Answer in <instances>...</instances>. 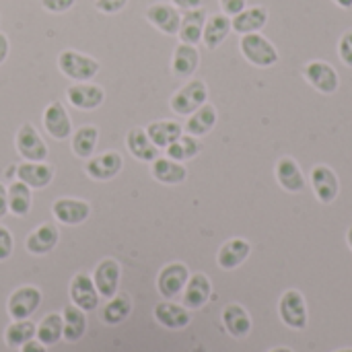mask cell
<instances>
[{"mask_svg": "<svg viewBox=\"0 0 352 352\" xmlns=\"http://www.w3.org/2000/svg\"><path fill=\"white\" fill-rule=\"evenodd\" d=\"M155 320L159 326L167 328V330H184L190 326L192 322V316H190V309H186L184 305H177V303H171V301H161L155 305V311H153Z\"/></svg>", "mask_w": 352, "mask_h": 352, "instance_id": "d6986e66", "label": "cell"}, {"mask_svg": "<svg viewBox=\"0 0 352 352\" xmlns=\"http://www.w3.org/2000/svg\"><path fill=\"white\" fill-rule=\"evenodd\" d=\"M274 175H276L278 186L289 194H299L307 186L305 173H303L301 165L297 163V159H293V157H280L276 161Z\"/></svg>", "mask_w": 352, "mask_h": 352, "instance_id": "4fadbf2b", "label": "cell"}, {"mask_svg": "<svg viewBox=\"0 0 352 352\" xmlns=\"http://www.w3.org/2000/svg\"><path fill=\"white\" fill-rule=\"evenodd\" d=\"M43 128L56 140H66L68 136H72L70 116H68L66 107L60 101H52L43 109Z\"/></svg>", "mask_w": 352, "mask_h": 352, "instance_id": "ac0fdd59", "label": "cell"}, {"mask_svg": "<svg viewBox=\"0 0 352 352\" xmlns=\"http://www.w3.org/2000/svg\"><path fill=\"white\" fill-rule=\"evenodd\" d=\"M130 314H132V299H130V295L122 293V295L107 299V305L101 311V320L107 326H118V324L126 322L130 318Z\"/></svg>", "mask_w": 352, "mask_h": 352, "instance_id": "836d02e7", "label": "cell"}, {"mask_svg": "<svg viewBox=\"0 0 352 352\" xmlns=\"http://www.w3.org/2000/svg\"><path fill=\"white\" fill-rule=\"evenodd\" d=\"M334 352H352V349H340V351H334Z\"/></svg>", "mask_w": 352, "mask_h": 352, "instance_id": "816d5d0a", "label": "cell"}, {"mask_svg": "<svg viewBox=\"0 0 352 352\" xmlns=\"http://www.w3.org/2000/svg\"><path fill=\"white\" fill-rule=\"evenodd\" d=\"M268 8L266 6H245L239 14L231 16V27L235 33L239 35H248V33H258L266 27L268 23Z\"/></svg>", "mask_w": 352, "mask_h": 352, "instance_id": "7402d4cb", "label": "cell"}, {"mask_svg": "<svg viewBox=\"0 0 352 352\" xmlns=\"http://www.w3.org/2000/svg\"><path fill=\"white\" fill-rule=\"evenodd\" d=\"M182 132H184L182 124L173 120H159V122L148 124L146 128V134L157 148H167L171 142H175L182 136Z\"/></svg>", "mask_w": 352, "mask_h": 352, "instance_id": "4dcf8cb0", "label": "cell"}, {"mask_svg": "<svg viewBox=\"0 0 352 352\" xmlns=\"http://www.w3.org/2000/svg\"><path fill=\"white\" fill-rule=\"evenodd\" d=\"M35 340H39L43 346H56L60 340H64V320H62V314H47L37 324Z\"/></svg>", "mask_w": 352, "mask_h": 352, "instance_id": "d6a6232c", "label": "cell"}, {"mask_svg": "<svg viewBox=\"0 0 352 352\" xmlns=\"http://www.w3.org/2000/svg\"><path fill=\"white\" fill-rule=\"evenodd\" d=\"M188 278H190V270L186 264H182V262L167 264L157 276V291L161 293V297L171 301L184 293Z\"/></svg>", "mask_w": 352, "mask_h": 352, "instance_id": "9c48e42d", "label": "cell"}, {"mask_svg": "<svg viewBox=\"0 0 352 352\" xmlns=\"http://www.w3.org/2000/svg\"><path fill=\"white\" fill-rule=\"evenodd\" d=\"M12 248H14V241H12L10 231L0 225V262L8 260L12 256Z\"/></svg>", "mask_w": 352, "mask_h": 352, "instance_id": "ab89813d", "label": "cell"}, {"mask_svg": "<svg viewBox=\"0 0 352 352\" xmlns=\"http://www.w3.org/2000/svg\"><path fill=\"white\" fill-rule=\"evenodd\" d=\"M309 186L322 204H332L340 194V179L330 165H316L309 173Z\"/></svg>", "mask_w": 352, "mask_h": 352, "instance_id": "52a82bcc", "label": "cell"}, {"mask_svg": "<svg viewBox=\"0 0 352 352\" xmlns=\"http://www.w3.org/2000/svg\"><path fill=\"white\" fill-rule=\"evenodd\" d=\"M268 352H293L291 349H287V346H278V349H272V351Z\"/></svg>", "mask_w": 352, "mask_h": 352, "instance_id": "f907efd6", "label": "cell"}, {"mask_svg": "<svg viewBox=\"0 0 352 352\" xmlns=\"http://www.w3.org/2000/svg\"><path fill=\"white\" fill-rule=\"evenodd\" d=\"M58 68L66 78L74 82H89L99 74L101 64L93 56L80 54L76 50H64L58 56Z\"/></svg>", "mask_w": 352, "mask_h": 352, "instance_id": "7a4b0ae2", "label": "cell"}, {"mask_svg": "<svg viewBox=\"0 0 352 352\" xmlns=\"http://www.w3.org/2000/svg\"><path fill=\"white\" fill-rule=\"evenodd\" d=\"M217 120H219L217 107H214L212 103H204L202 107H198V109L190 116V120L186 122L184 130H186L190 136L200 138V136H206V134L217 126Z\"/></svg>", "mask_w": 352, "mask_h": 352, "instance_id": "f546056e", "label": "cell"}, {"mask_svg": "<svg viewBox=\"0 0 352 352\" xmlns=\"http://www.w3.org/2000/svg\"><path fill=\"white\" fill-rule=\"evenodd\" d=\"M66 99L76 109L91 111V109H97L99 105H103L105 91H103V87H99L91 80L89 82H74L66 89Z\"/></svg>", "mask_w": 352, "mask_h": 352, "instance_id": "7c38bea8", "label": "cell"}, {"mask_svg": "<svg viewBox=\"0 0 352 352\" xmlns=\"http://www.w3.org/2000/svg\"><path fill=\"white\" fill-rule=\"evenodd\" d=\"M239 50H241V56L252 66H258V68H270L280 60V54H278L276 45L266 35H262L260 31L241 35Z\"/></svg>", "mask_w": 352, "mask_h": 352, "instance_id": "6da1fadb", "label": "cell"}, {"mask_svg": "<svg viewBox=\"0 0 352 352\" xmlns=\"http://www.w3.org/2000/svg\"><path fill=\"white\" fill-rule=\"evenodd\" d=\"M60 241V231L54 223H43L37 229H33L27 239H25V248L29 254L33 256H45L50 254Z\"/></svg>", "mask_w": 352, "mask_h": 352, "instance_id": "ffe728a7", "label": "cell"}, {"mask_svg": "<svg viewBox=\"0 0 352 352\" xmlns=\"http://www.w3.org/2000/svg\"><path fill=\"white\" fill-rule=\"evenodd\" d=\"M16 177H19V182L27 184L31 190H43L54 179V167L45 165V163L23 161L16 165Z\"/></svg>", "mask_w": 352, "mask_h": 352, "instance_id": "603a6c76", "label": "cell"}, {"mask_svg": "<svg viewBox=\"0 0 352 352\" xmlns=\"http://www.w3.org/2000/svg\"><path fill=\"white\" fill-rule=\"evenodd\" d=\"M99 140V128L97 126H80L72 134V153L80 159L93 157Z\"/></svg>", "mask_w": 352, "mask_h": 352, "instance_id": "8d00e7d4", "label": "cell"}, {"mask_svg": "<svg viewBox=\"0 0 352 352\" xmlns=\"http://www.w3.org/2000/svg\"><path fill=\"white\" fill-rule=\"evenodd\" d=\"M338 56L349 68H352V29L344 31L338 39Z\"/></svg>", "mask_w": 352, "mask_h": 352, "instance_id": "f35d334b", "label": "cell"}, {"mask_svg": "<svg viewBox=\"0 0 352 352\" xmlns=\"http://www.w3.org/2000/svg\"><path fill=\"white\" fill-rule=\"evenodd\" d=\"M19 351L21 352H47V346H43L39 340H31V342H27L25 346H21Z\"/></svg>", "mask_w": 352, "mask_h": 352, "instance_id": "7dc6e473", "label": "cell"}, {"mask_svg": "<svg viewBox=\"0 0 352 352\" xmlns=\"http://www.w3.org/2000/svg\"><path fill=\"white\" fill-rule=\"evenodd\" d=\"M37 326L29 320H12V324L4 330V342L8 349H21L27 342L35 340Z\"/></svg>", "mask_w": 352, "mask_h": 352, "instance_id": "d590c367", "label": "cell"}, {"mask_svg": "<svg viewBox=\"0 0 352 352\" xmlns=\"http://www.w3.org/2000/svg\"><path fill=\"white\" fill-rule=\"evenodd\" d=\"M200 66V52L196 45L190 43H177L173 50V58H171V70L175 76L179 78H190Z\"/></svg>", "mask_w": 352, "mask_h": 352, "instance_id": "d4e9b609", "label": "cell"}, {"mask_svg": "<svg viewBox=\"0 0 352 352\" xmlns=\"http://www.w3.org/2000/svg\"><path fill=\"white\" fill-rule=\"evenodd\" d=\"M76 0H41V6L47 10V12H54V14H60V12H66L74 6Z\"/></svg>", "mask_w": 352, "mask_h": 352, "instance_id": "b9f144b4", "label": "cell"}, {"mask_svg": "<svg viewBox=\"0 0 352 352\" xmlns=\"http://www.w3.org/2000/svg\"><path fill=\"white\" fill-rule=\"evenodd\" d=\"M52 214L58 223L76 227V225H82L91 217V206L89 202L78 200V198H58L52 204Z\"/></svg>", "mask_w": 352, "mask_h": 352, "instance_id": "5bb4252c", "label": "cell"}, {"mask_svg": "<svg viewBox=\"0 0 352 352\" xmlns=\"http://www.w3.org/2000/svg\"><path fill=\"white\" fill-rule=\"evenodd\" d=\"M223 326L225 330L233 336V338H248L252 332V318L248 314V309L239 303H229L223 309Z\"/></svg>", "mask_w": 352, "mask_h": 352, "instance_id": "4316f807", "label": "cell"}, {"mask_svg": "<svg viewBox=\"0 0 352 352\" xmlns=\"http://www.w3.org/2000/svg\"><path fill=\"white\" fill-rule=\"evenodd\" d=\"M151 175L153 179H157L159 184L165 186H179L186 182L188 177V169L184 167V163L173 161L169 157H157L151 165Z\"/></svg>", "mask_w": 352, "mask_h": 352, "instance_id": "cb8c5ba5", "label": "cell"}, {"mask_svg": "<svg viewBox=\"0 0 352 352\" xmlns=\"http://www.w3.org/2000/svg\"><path fill=\"white\" fill-rule=\"evenodd\" d=\"M41 291L37 287H19L16 291H12V295L8 297V303H6V309H8V316L12 320H29L41 305Z\"/></svg>", "mask_w": 352, "mask_h": 352, "instance_id": "ba28073f", "label": "cell"}, {"mask_svg": "<svg viewBox=\"0 0 352 352\" xmlns=\"http://www.w3.org/2000/svg\"><path fill=\"white\" fill-rule=\"evenodd\" d=\"M208 103V87L200 78H190L182 89H177L169 101L177 116H192L198 107Z\"/></svg>", "mask_w": 352, "mask_h": 352, "instance_id": "3957f363", "label": "cell"}, {"mask_svg": "<svg viewBox=\"0 0 352 352\" xmlns=\"http://www.w3.org/2000/svg\"><path fill=\"white\" fill-rule=\"evenodd\" d=\"M334 4H338L340 8H344V10H351L352 8V0H332Z\"/></svg>", "mask_w": 352, "mask_h": 352, "instance_id": "c3c4849f", "label": "cell"}, {"mask_svg": "<svg viewBox=\"0 0 352 352\" xmlns=\"http://www.w3.org/2000/svg\"><path fill=\"white\" fill-rule=\"evenodd\" d=\"M68 295H70L72 305H76V307L82 309L85 314L95 311V309L99 307V293H97V287H95L93 278L87 276L85 272H78V274L72 276Z\"/></svg>", "mask_w": 352, "mask_h": 352, "instance_id": "30bf717a", "label": "cell"}, {"mask_svg": "<svg viewBox=\"0 0 352 352\" xmlns=\"http://www.w3.org/2000/svg\"><path fill=\"white\" fill-rule=\"evenodd\" d=\"M126 146H128L130 155L142 163H153L159 157V148L153 144V140L148 138L144 128H132L126 134Z\"/></svg>", "mask_w": 352, "mask_h": 352, "instance_id": "83f0119b", "label": "cell"}, {"mask_svg": "<svg viewBox=\"0 0 352 352\" xmlns=\"http://www.w3.org/2000/svg\"><path fill=\"white\" fill-rule=\"evenodd\" d=\"M14 146L19 151V155L25 159V161H33V163H43L47 159V146L43 142V138L39 136V132L35 130L33 124H23L19 130H16V136H14Z\"/></svg>", "mask_w": 352, "mask_h": 352, "instance_id": "8992f818", "label": "cell"}, {"mask_svg": "<svg viewBox=\"0 0 352 352\" xmlns=\"http://www.w3.org/2000/svg\"><path fill=\"white\" fill-rule=\"evenodd\" d=\"M206 10L202 6L192 8V10H184L182 14V23H179V31L177 37L182 43H190V45H198L202 41V33H204V25H206Z\"/></svg>", "mask_w": 352, "mask_h": 352, "instance_id": "44dd1931", "label": "cell"}, {"mask_svg": "<svg viewBox=\"0 0 352 352\" xmlns=\"http://www.w3.org/2000/svg\"><path fill=\"white\" fill-rule=\"evenodd\" d=\"M8 212V190L0 184V219Z\"/></svg>", "mask_w": 352, "mask_h": 352, "instance_id": "bcb514c9", "label": "cell"}, {"mask_svg": "<svg viewBox=\"0 0 352 352\" xmlns=\"http://www.w3.org/2000/svg\"><path fill=\"white\" fill-rule=\"evenodd\" d=\"M62 320H64V340L70 342V344L78 342L87 332V316H85V311L70 303V305H66L62 309Z\"/></svg>", "mask_w": 352, "mask_h": 352, "instance_id": "1f68e13d", "label": "cell"}, {"mask_svg": "<svg viewBox=\"0 0 352 352\" xmlns=\"http://www.w3.org/2000/svg\"><path fill=\"white\" fill-rule=\"evenodd\" d=\"M231 31H233V27H231V16H227L225 12L210 14V16L206 19V25H204L202 43H204L208 50H217V47L229 37Z\"/></svg>", "mask_w": 352, "mask_h": 352, "instance_id": "f1b7e54d", "label": "cell"}, {"mask_svg": "<svg viewBox=\"0 0 352 352\" xmlns=\"http://www.w3.org/2000/svg\"><path fill=\"white\" fill-rule=\"evenodd\" d=\"M210 295H212V283L206 274L202 272H196V274H190L188 278V285L182 293V305L190 311H196V309H202L208 301H210Z\"/></svg>", "mask_w": 352, "mask_h": 352, "instance_id": "2e32d148", "label": "cell"}, {"mask_svg": "<svg viewBox=\"0 0 352 352\" xmlns=\"http://www.w3.org/2000/svg\"><path fill=\"white\" fill-rule=\"evenodd\" d=\"M346 243H349V248L352 250V225L349 227V231H346Z\"/></svg>", "mask_w": 352, "mask_h": 352, "instance_id": "681fc988", "label": "cell"}, {"mask_svg": "<svg viewBox=\"0 0 352 352\" xmlns=\"http://www.w3.org/2000/svg\"><path fill=\"white\" fill-rule=\"evenodd\" d=\"M146 21L159 29L165 35H177L179 23H182V12L177 6L167 4V2H153L146 8Z\"/></svg>", "mask_w": 352, "mask_h": 352, "instance_id": "9a60e30c", "label": "cell"}, {"mask_svg": "<svg viewBox=\"0 0 352 352\" xmlns=\"http://www.w3.org/2000/svg\"><path fill=\"white\" fill-rule=\"evenodd\" d=\"M8 52H10V41H8L6 33L0 31V64H4V60L8 58Z\"/></svg>", "mask_w": 352, "mask_h": 352, "instance_id": "f6af8a7d", "label": "cell"}, {"mask_svg": "<svg viewBox=\"0 0 352 352\" xmlns=\"http://www.w3.org/2000/svg\"><path fill=\"white\" fill-rule=\"evenodd\" d=\"M250 254H252L250 241H245L241 237H235V239H229L227 243L221 245L217 262H219V266L223 270H235L250 258Z\"/></svg>", "mask_w": 352, "mask_h": 352, "instance_id": "484cf974", "label": "cell"}, {"mask_svg": "<svg viewBox=\"0 0 352 352\" xmlns=\"http://www.w3.org/2000/svg\"><path fill=\"white\" fill-rule=\"evenodd\" d=\"M278 316L283 324L289 326L291 330H305L309 322V314L303 293L297 289H289L287 293H283L278 301Z\"/></svg>", "mask_w": 352, "mask_h": 352, "instance_id": "277c9868", "label": "cell"}, {"mask_svg": "<svg viewBox=\"0 0 352 352\" xmlns=\"http://www.w3.org/2000/svg\"><path fill=\"white\" fill-rule=\"evenodd\" d=\"M303 76L318 93H324V95H332L340 87L338 70L326 60H309L303 66Z\"/></svg>", "mask_w": 352, "mask_h": 352, "instance_id": "5b68a950", "label": "cell"}, {"mask_svg": "<svg viewBox=\"0 0 352 352\" xmlns=\"http://www.w3.org/2000/svg\"><path fill=\"white\" fill-rule=\"evenodd\" d=\"M120 276H122V268L116 260L105 258L97 264L95 272H93V283L97 287L99 297L103 299H111L118 295V287H120Z\"/></svg>", "mask_w": 352, "mask_h": 352, "instance_id": "e0dca14e", "label": "cell"}, {"mask_svg": "<svg viewBox=\"0 0 352 352\" xmlns=\"http://www.w3.org/2000/svg\"><path fill=\"white\" fill-rule=\"evenodd\" d=\"M200 151H202V144H200V140H198L196 136H190V134L184 136V134H182L175 142H171V144L167 146V157L173 159V161L184 163V161L196 159Z\"/></svg>", "mask_w": 352, "mask_h": 352, "instance_id": "74e56055", "label": "cell"}, {"mask_svg": "<svg viewBox=\"0 0 352 352\" xmlns=\"http://www.w3.org/2000/svg\"><path fill=\"white\" fill-rule=\"evenodd\" d=\"M219 4H221V10L227 16H235L248 6V0H219Z\"/></svg>", "mask_w": 352, "mask_h": 352, "instance_id": "7bdbcfd3", "label": "cell"}, {"mask_svg": "<svg viewBox=\"0 0 352 352\" xmlns=\"http://www.w3.org/2000/svg\"><path fill=\"white\" fill-rule=\"evenodd\" d=\"M124 167V159L116 151H105L97 157H89L85 165V173L95 182H109L113 179Z\"/></svg>", "mask_w": 352, "mask_h": 352, "instance_id": "8fae6325", "label": "cell"}, {"mask_svg": "<svg viewBox=\"0 0 352 352\" xmlns=\"http://www.w3.org/2000/svg\"><path fill=\"white\" fill-rule=\"evenodd\" d=\"M171 4L177 6L179 10H192V8L202 6V0H171Z\"/></svg>", "mask_w": 352, "mask_h": 352, "instance_id": "ee69618b", "label": "cell"}, {"mask_svg": "<svg viewBox=\"0 0 352 352\" xmlns=\"http://www.w3.org/2000/svg\"><path fill=\"white\" fill-rule=\"evenodd\" d=\"M33 206V196L31 188L23 182H14L8 186V212L14 217H27Z\"/></svg>", "mask_w": 352, "mask_h": 352, "instance_id": "e575fe53", "label": "cell"}, {"mask_svg": "<svg viewBox=\"0 0 352 352\" xmlns=\"http://www.w3.org/2000/svg\"><path fill=\"white\" fill-rule=\"evenodd\" d=\"M126 4H128V0H95L97 10L103 14H116V12L124 10Z\"/></svg>", "mask_w": 352, "mask_h": 352, "instance_id": "60d3db41", "label": "cell"}]
</instances>
